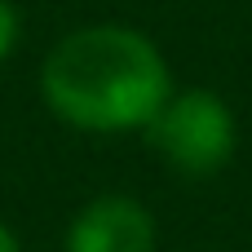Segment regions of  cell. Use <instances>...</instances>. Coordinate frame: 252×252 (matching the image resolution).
<instances>
[{
  "instance_id": "7a4b0ae2",
  "label": "cell",
  "mask_w": 252,
  "mask_h": 252,
  "mask_svg": "<svg viewBox=\"0 0 252 252\" xmlns=\"http://www.w3.org/2000/svg\"><path fill=\"white\" fill-rule=\"evenodd\" d=\"M146 137L168 168L186 177H213L235 155V115L217 93L186 89L168 93V102L146 124Z\"/></svg>"
},
{
  "instance_id": "5b68a950",
  "label": "cell",
  "mask_w": 252,
  "mask_h": 252,
  "mask_svg": "<svg viewBox=\"0 0 252 252\" xmlns=\"http://www.w3.org/2000/svg\"><path fill=\"white\" fill-rule=\"evenodd\" d=\"M0 252H22V248H18V239H13V230H9L4 221H0Z\"/></svg>"
},
{
  "instance_id": "277c9868",
  "label": "cell",
  "mask_w": 252,
  "mask_h": 252,
  "mask_svg": "<svg viewBox=\"0 0 252 252\" xmlns=\"http://www.w3.org/2000/svg\"><path fill=\"white\" fill-rule=\"evenodd\" d=\"M13 40H18V9L9 0H0V58H9Z\"/></svg>"
},
{
  "instance_id": "6da1fadb",
  "label": "cell",
  "mask_w": 252,
  "mask_h": 252,
  "mask_svg": "<svg viewBox=\"0 0 252 252\" xmlns=\"http://www.w3.org/2000/svg\"><path fill=\"white\" fill-rule=\"evenodd\" d=\"M40 84L53 115L93 133L146 128L173 93L159 49L128 27L71 31L44 58Z\"/></svg>"
},
{
  "instance_id": "3957f363",
  "label": "cell",
  "mask_w": 252,
  "mask_h": 252,
  "mask_svg": "<svg viewBox=\"0 0 252 252\" xmlns=\"http://www.w3.org/2000/svg\"><path fill=\"white\" fill-rule=\"evenodd\" d=\"M66 252H155V221L137 199L102 195L71 221Z\"/></svg>"
}]
</instances>
